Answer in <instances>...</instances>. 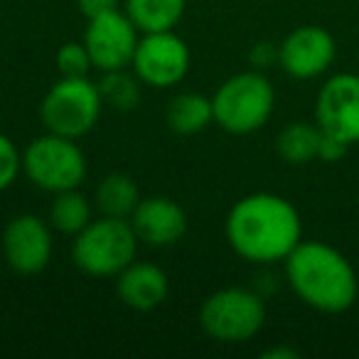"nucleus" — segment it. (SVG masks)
Returning a JSON list of instances; mask_svg holds the SVG:
<instances>
[{
  "instance_id": "nucleus-1",
  "label": "nucleus",
  "mask_w": 359,
  "mask_h": 359,
  "mask_svg": "<svg viewBox=\"0 0 359 359\" xmlns=\"http://www.w3.org/2000/svg\"><path fill=\"white\" fill-rule=\"evenodd\" d=\"M226 241L246 261H285L300 244L298 210L285 197L256 192L239 200L226 215Z\"/></svg>"
},
{
  "instance_id": "nucleus-2",
  "label": "nucleus",
  "mask_w": 359,
  "mask_h": 359,
  "mask_svg": "<svg viewBox=\"0 0 359 359\" xmlns=\"http://www.w3.org/2000/svg\"><path fill=\"white\" fill-rule=\"evenodd\" d=\"M290 288L303 303L323 313H342L357 300V276L337 249L320 241H300L285 259Z\"/></svg>"
},
{
  "instance_id": "nucleus-3",
  "label": "nucleus",
  "mask_w": 359,
  "mask_h": 359,
  "mask_svg": "<svg viewBox=\"0 0 359 359\" xmlns=\"http://www.w3.org/2000/svg\"><path fill=\"white\" fill-rule=\"evenodd\" d=\"M135 249H138V236L130 226V219L104 217L89 222L74 236L72 256L84 273L109 278L118 276L130 261H135Z\"/></svg>"
},
{
  "instance_id": "nucleus-4",
  "label": "nucleus",
  "mask_w": 359,
  "mask_h": 359,
  "mask_svg": "<svg viewBox=\"0 0 359 359\" xmlns=\"http://www.w3.org/2000/svg\"><path fill=\"white\" fill-rule=\"evenodd\" d=\"M273 86L261 72H241L229 76L212 96L215 123L236 135L259 130L273 114Z\"/></svg>"
},
{
  "instance_id": "nucleus-5",
  "label": "nucleus",
  "mask_w": 359,
  "mask_h": 359,
  "mask_svg": "<svg viewBox=\"0 0 359 359\" xmlns=\"http://www.w3.org/2000/svg\"><path fill=\"white\" fill-rule=\"evenodd\" d=\"M104 109L99 84L89 76H62L42 99L40 116L50 133L81 138L96 126Z\"/></svg>"
},
{
  "instance_id": "nucleus-6",
  "label": "nucleus",
  "mask_w": 359,
  "mask_h": 359,
  "mask_svg": "<svg viewBox=\"0 0 359 359\" xmlns=\"http://www.w3.org/2000/svg\"><path fill=\"white\" fill-rule=\"evenodd\" d=\"M22 170L32 185L47 192L76 190L86 177V158L74 138L47 130L22 153Z\"/></svg>"
},
{
  "instance_id": "nucleus-7",
  "label": "nucleus",
  "mask_w": 359,
  "mask_h": 359,
  "mask_svg": "<svg viewBox=\"0 0 359 359\" xmlns=\"http://www.w3.org/2000/svg\"><path fill=\"white\" fill-rule=\"evenodd\" d=\"M200 323L217 342H246L266 323L264 300L249 288H222L202 303Z\"/></svg>"
},
{
  "instance_id": "nucleus-8",
  "label": "nucleus",
  "mask_w": 359,
  "mask_h": 359,
  "mask_svg": "<svg viewBox=\"0 0 359 359\" xmlns=\"http://www.w3.org/2000/svg\"><path fill=\"white\" fill-rule=\"evenodd\" d=\"M133 72L145 86L170 89L185 79L190 69V50L175 30L145 32L133 55Z\"/></svg>"
},
{
  "instance_id": "nucleus-9",
  "label": "nucleus",
  "mask_w": 359,
  "mask_h": 359,
  "mask_svg": "<svg viewBox=\"0 0 359 359\" xmlns=\"http://www.w3.org/2000/svg\"><path fill=\"white\" fill-rule=\"evenodd\" d=\"M138 32L140 30L133 25V20L121 11L91 18L84 32V45L96 69H126L133 62L135 47H138Z\"/></svg>"
},
{
  "instance_id": "nucleus-10",
  "label": "nucleus",
  "mask_w": 359,
  "mask_h": 359,
  "mask_svg": "<svg viewBox=\"0 0 359 359\" xmlns=\"http://www.w3.org/2000/svg\"><path fill=\"white\" fill-rule=\"evenodd\" d=\"M315 118L323 133L342 143H359V76L337 74L325 81L318 94Z\"/></svg>"
},
{
  "instance_id": "nucleus-11",
  "label": "nucleus",
  "mask_w": 359,
  "mask_h": 359,
  "mask_svg": "<svg viewBox=\"0 0 359 359\" xmlns=\"http://www.w3.org/2000/svg\"><path fill=\"white\" fill-rule=\"evenodd\" d=\"M6 264L20 276H35L52 259V229L35 215H20L3 231Z\"/></svg>"
},
{
  "instance_id": "nucleus-12",
  "label": "nucleus",
  "mask_w": 359,
  "mask_h": 359,
  "mask_svg": "<svg viewBox=\"0 0 359 359\" xmlns=\"http://www.w3.org/2000/svg\"><path fill=\"white\" fill-rule=\"evenodd\" d=\"M334 60V40L327 30L303 25L293 30L278 47V62L295 79H313L323 74Z\"/></svg>"
},
{
  "instance_id": "nucleus-13",
  "label": "nucleus",
  "mask_w": 359,
  "mask_h": 359,
  "mask_svg": "<svg viewBox=\"0 0 359 359\" xmlns=\"http://www.w3.org/2000/svg\"><path fill=\"white\" fill-rule=\"evenodd\" d=\"M130 226L138 241L150 246H172L185 236L187 215L170 197H145L130 215Z\"/></svg>"
},
{
  "instance_id": "nucleus-14",
  "label": "nucleus",
  "mask_w": 359,
  "mask_h": 359,
  "mask_svg": "<svg viewBox=\"0 0 359 359\" xmlns=\"http://www.w3.org/2000/svg\"><path fill=\"white\" fill-rule=\"evenodd\" d=\"M118 298L133 310H153L168 298V276L155 264H143V261H130L116 280Z\"/></svg>"
},
{
  "instance_id": "nucleus-15",
  "label": "nucleus",
  "mask_w": 359,
  "mask_h": 359,
  "mask_svg": "<svg viewBox=\"0 0 359 359\" xmlns=\"http://www.w3.org/2000/svg\"><path fill=\"white\" fill-rule=\"evenodd\" d=\"M165 118H168L170 130L175 133L195 135L215 121V106L207 96L195 94V91H182L168 104Z\"/></svg>"
},
{
  "instance_id": "nucleus-16",
  "label": "nucleus",
  "mask_w": 359,
  "mask_h": 359,
  "mask_svg": "<svg viewBox=\"0 0 359 359\" xmlns=\"http://www.w3.org/2000/svg\"><path fill=\"white\" fill-rule=\"evenodd\" d=\"M185 13V0H126V15L140 32L175 30Z\"/></svg>"
},
{
  "instance_id": "nucleus-17",
  "label": "nucleus",
  "mask_w": 359,
  "mask_h": 359,
  "mask_svg": "<svg viewBox=\"0 0 359 359\" xmlns=\"http://www.w3.org/2000/svg\"><path fill=\"white\" fill-rule=\"evenodd\" d=\"M140 195L133 177L123 172H111L96 187V205L104 212V217H121L130 219L133 210L138 207Z\"/></svg>"
},
{
  "instance_id": "nucleus-18",
  "label": "nucleus",
  "mask_w": 359,
  "mask_h": 359,
  "mask_svg": "<svg viewBox=\"0 0 359 359\" xmlns=\"http://www.w3.org/2000/svg\"><path fill=\"white\" fill-rule=\"evenodd\" d=\"M320 140H323L320 126L290 123L288 128L280 130L278 140H276V150H278V155L285 160V163L305 165L313 158H318Z\"/></svg>"
},
{
  "instance_id": "nucleus-19",
  "label": "nucleus",
  "mask_w": 359,
  "mask_h": 359,
  "mask_svg": "<svg viewBox=\"0 0 359 359\" xmlns=\"http://www.w3.org/2000/svg\"><path fill=\"white\" fill-rule=\"evenodd\" d=\"M91 222V205L81 192L65 190L57 192L50 207V224L62 234L76 236Z\"/></svg>"
},
{
  "instance_id": "nucleus-20",
  "label": "nucleus",
  "mask_w": 359,
  "mask_h": 359,
  "mask_svg": "<svg viewBox=\"0 0 359 359\" xmlns=\"http://www.w3.org/2000/svg\"><path fill=\"white\" fill-rule=\"evenodd\" d=\"M140 84L138 76L128 74L126 69L104 72V79L99 81V91L104 104L116 111H133L140 101Z\"/></svg>"
},
{
  "instance_id": "nucleus-21",
  "label": "nucleus",
  "mask_w": 359,
  "mask_h": 359,
  "mask_svg": "<svg viewBox=\"0 0 359 359\" xmlns=\"http://www.w3.org/2000/svg\"><path fill=\"white\" fill-rule=\"evenodd\" d=\"M94 67L84 42H67L57 50V69L62 76H86Z\"/></svg>"
},
{
  "instance_id": "nucleus-22",
  "label": "nucleus",
  "mask_w": 359,
  "mask_h": 359,
  "mask_svg": "<svg viewBox=\"0 0 359 359\" xmlns=\"http://www.w3.org/2000/svg\"><path fill=\"white\" fill-rule=\"evenodd\" d=\"M20 170H22L20 150H18V145L6 133H0V192L8 190L15 182Z\"/></svg>"
},
{
  "instance_id": "nucleus-23",
  "label": "nucleus",
  "mask_w": 359,
  "mask_h": 359,
  "mask_svg": "<svg viewBox=\"0 0 359 359\" xmlns=\"http://www.w3.org/2000/svg\"><path fill=\"white\" fill-rule=\"evenodd\" d=\"M347 148H349V145L342 143L339 138L323 133V140H320V150H318V158H323L325 163H337V160L342 158L344 153H347Z\"/></svg>"
},
{
  "instance_id": "nucleus-24",
  "label": "nucleus",
  "mask_w": 359,
  "mask_h": 359,
  "mask_svg": "<svg viewBox=\"0 0 359 359\" xmlns=\"http://www.w3.org/2000/svg\"><path fill=\"white\" fill-rule=\"evenodd\" d=\"M76 6H79L81 15H84L86 20H91V18L118 11V0H76Z\"/></svg>"
},
{
  "instance_id": "nucleus-25",
  "label": "nucleus",
  "mask_w": 359,
  "mask_h": 359,
  "mask_svg": "<svg viewBox=\"0 0 359 359\" xmlns=\"http://www.w3.org/2000/svg\"><path fill=\"white\" fill-rule=\"evenodd\" d=\"M249 60L256 69H266V67H271L276 60H278V50H276L271 42H259V45L251 47Z\"/></svg>"
},
{
  "instance_id": "nucleus-26",
  "label": "nucleus",
  "mask_w": 359,
  "mask_h": 359,
  "mask_svg": "<svg viewBox=\"0 0 359 359\" xmlns=\"http://www.w3.org/2000/svg\"><path fill=\"white\" fill-rule=\"evenodd\" d=\"M261 357L264 359H298V352L290 347H273V349H266Z\"/></svg>"
}]
</instances>
